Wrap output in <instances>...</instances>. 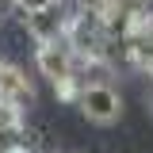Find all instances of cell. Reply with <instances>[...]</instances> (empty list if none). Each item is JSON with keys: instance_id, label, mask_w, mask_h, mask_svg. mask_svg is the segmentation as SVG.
<instances>
[{"instance_id": "cell-8", "label": "cell", "mask_w": 153, "mask_h": 153, "mask_svg": "<svg viewBox=\"0 0 153 153\" xmlns=\"http://www.w3.org/2000/svg\"><path fill=\"white\" fill-rule=\"evenodd\" d=\"M146 103H149V111H153V84H149V92H146Z\"/></svg>"}, {"instance_id": "cell-6", "label": "cell", "mask_w": 153, "mask_h": 153, "mask_svg": "<svg viewBox=\"0 0 153 153\" xmlns=\"http://www.w3.org/2000/svg\"><path fill=\"white\" fill-rule=\"evenodd\" d=\"M23 16H31V12H42V8H54V4H61V0H12Z\"/></svg>"}, {"instance_id": "cell-3", "label": "cell", "mask_w": 153, "mask_h": 153, "mask_svg": "<svg viewBox=\"0 0 153 153\" xmlns=\"http://www.w3.org/2000/svg\"><path fill=\"white\" fill-rule=\"evenodd\" d=\"M35 65H38V73L46 76L54 88H57V84H65V80H76V57L69 54L65 42H38Z\"/></svg>"}, {"instance_id": "cell-2", "label": "cell", "mask_w": 153, "mask_h": 153, "mask_svg": "<svg viewBox=\"0 0 153 153\" xmlns=\"http://www.w3.org/2000/svg\"><path fill=\"white\" fill-rule=\"evenodd\" d=\"M76 107H80V115L88 123L111 126V123H119V115H123V96L115 92L111 84H84L80 96H76Z\"/></svg>"}, {"instance_id": "cell-5", "label": "cell", "mask_w": 153, "mask_h": 153, "mask_svg": "<svg viewBox=\"0 0 153 153\" xmlns=\"http://www.w3.org/2000/svg\"><path fill=\"white\" fill-rule=\"evenodd\" d=\"M23 23H27V35L35 38V46H38V42H61V38H65V23H69V16L61 12V4H54V8L31 12Z\"/></svg>"}, {"instance_id": "cell-10", "label": "cell", "mask_w": 153, "mask_h": 153, "mask_svg": "<svg viewBox=\"0 0 153 153\" xmlns=\"http://www.w3.org/2000/svg\"><path fill=\"white\" fill-rule=\"evenodd\" d=\"M149 42H153V27H149Z\"/></svg>"}, {"instance_id": "cell-9", "label": "cell", "mask_w": 153, "mask_h": 153, "mask_svg": "<svg viewBox=\"0 0 153 153\" xmlns=\"http://www.w3.org/2000/svg\"><path fill=\"white\" fill-rule=\"evenodd\" d=\"M8 4H12V0H0V12H4V8H8Z\"/></svg>"}, {"instance_id": "cell-4", "label": "cell", "mask_w": 153, "mask_h": 153, "mask_svg": "<svg viewBox=\"0 0 153 153\" xmlns=\"http://www.w3.org/2000/svg\"><path fill=\"white\" fill-rule=\"evenodd\" d=\"M0 103L12 107L16 115H23L35 103V84L27 80V73L12 65V61H0Z\"/></svg>"}, {"instance_id": "cell-1", "label": "cell", "mask_w": 153, "mask_h": 153, "mask_svg": "<svg viewBox=\"0 0 153 153\" xmlns=\"http://www.w3.org/2000/svg\"><path fill=\"white\" fill-rule=\"evenodd\" d=\"M100 23H103V31L111 35V42L138 38V35H146L153 27L149 0H107L103 12H100Z\"/></svg>"}, {"instance_id": "cell-7", "label": "cell", "mask_w": 153, "mask_h": 153, "mask_svg": "<svg viewBox=\"0 0 153 153\" xmlns=\"http://www.w3.org/2000/svg\"><path fill=\"white\" fill-rule=\"evenodd\" d=\"M103 4H107V0H76V12H80V16H100Z\"/></svg>"}]
</instances>
